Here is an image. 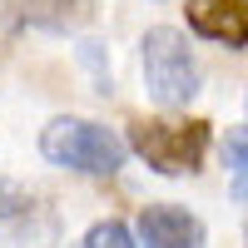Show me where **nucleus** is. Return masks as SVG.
<instances>
[{
	"label": "nucleus",
	"instance_id": "0eeeda50",
	"mask_svg": "<svg viewBox=\"0 0 248 248\" xmlns=\"http://www.w3.org/2000/svg\"><path fill=\"white\" fill-rule=\"evenodd\" d=\"M79 248H134V233L124 229L119 218H105V223H94V229L85 233Z\"/></svg>",
	"mask_w": 248,
	"mask_h": 248
},
{
	"label": "nucleus",
	"instance_id": "7ed1b4c3",
	"mask_svg": "<svg viewBox=\"0 0 248 248\" xmlns=\"http://www.w3.org/2000/svg\"><path fill=\"white\" fill-rule=\"evenodd\" d=\"M129 144H134V154L149 164V169H159V174H194L203 164V154H209V124L203 119H189V124H159V119H149V124H134Z\"/></svg>",
	"mask_w": 248,
	"mask_h": 248
},
{
	"label": "nucleus",
	"instance_id": "1a4fd4ad",
	"mask_svg": "<svg viewBox=\"0 0 248 248\" xmlns=\"http://www.w3.org/2000/svg\"><path fill=\"white\" fill-rule=\"evenodd\" d=\"M20 209H30V194L15 179H0V218H15Z\"/></svg>",
	"mask_w": 248,
	"mask_h": 248
},
{
	"label": "nucleus",
	"instance_id": "f257e3e1",
	"mask_svg": "<svg viewBox=\"0 0 248 248\" xmlns=\"http://www.w3.org/2000/svg\"><path fill=\"white\" fill-rule=\"evenodd\" d=\"M40 154L60 169H79V174H119L124 169V139L105 124L90 119H55L40 134Z\"/></svg>",
	"mask_w": 248,
	"mask_h": 248
},
{
	"label": "nucleus",
	"instance_id": "f03ea898",
	"mask_svg": "<svg viewBox=\"0 0 248 248\" xmlns=\"http://www.w3.org/2000/svg\"><path fill=\"white\" fill-rule=\"evenodd\" d=\"M144 90H149L159 105H189L199 94V70H194V55H189V40L179 30L159 25L144 35Z\"/></svg>",
	"mask_w": 248,
	"mask_h": 248
},
{
	"label": "nucleus",
	"instance_id": "6e6552de",
	"mask_svg": "<svg viewBox=\"0 0 248 248\" xmlns=\"http://www.w3.org/2000/svg\"><path fill=\"white\" fill-rule=\"evenodd\" d=\"M223 164L248 184V124L243 129H229V139H223Z\"/></svg>",
	"mask_w": 248,
	"mask_h": 248
},
{
	"label": "nucleus",
	"instance_id": "39448f33",
	"mask_svg": "<svg viewBox=\"0 0 248 248\" xmlns=\"http://www.w3.org/2000/svg\"><path fill=\"white\" fill-rule=\"evenodd\" d=\"M189 25L218 45H248V0H189Z\"/></svg>",
	"mask_w": 248,
	"mask_h": 248
},
{
	"label": "nucleus",
	"instance_id": "423d86ee",
	"mask_svg": "<svg viewBox=\"0 0 248 248\" xmlns=\"http://www.w3.org/2000/svg\"><path fill=\"white\" fill-rule=\"evenodd\" d=\"M94 0H0L10 25H79Z\"/></svg>",
	"mask_w": 248,
	"mask_h": 248
},
{
	"label": "nucleus",
	"instance_id": "20e7f679",
	"mask_svg": "<svg viewBox=\"0 0 248 248\" xmlns=\"http://www.w3.org/2000/svg\"><path fill=\"white\" fill-rule=\"evenodd\" d=\"M139 243L144 248H203V223L174 203H149L139 214Z\"/></svg>",
	"mask_w": 248,
	"mask_h": 248
}]
</instances>
